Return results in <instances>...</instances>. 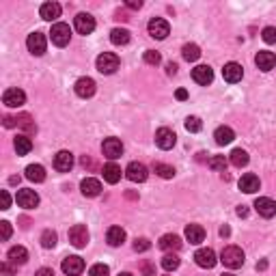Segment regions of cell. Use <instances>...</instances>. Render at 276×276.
<instances>
[{
    "mask_svg": "<svg viewBox=\"0 0 276 276\" xmlns=\"http://www.w3.org/2000/svg\"><path fill=\"white\" fill-rule=\"evenodd\" d=\"M220 261L231 270H237V267L244 265V250L237 248V246H227L220 255Z\"/></svg>",
    "mask_w": 276,
    "mask_h": 276,
    "instance_id": "6da1fadb",
    "label": "cell"
},
{
    "mask_svg": "<svg viewBox=\"0 0 276 276\" xmlns=\"http://www.w3.org/2000/svg\"><path fill=\"white\" fill-rule=\"evenodd\" d=\"M117 69H119V56H117V54L104 52V54L97 56V71H99V74L110 76V74H114Z\"/></svg>",
    "mask_w": 276,
    "mask_h": 276,
    "instance_id": "7a4b0ae2",
    "label": "cell"
},
{
    "mask_svg": "<svg viewBox=\"0 0 276 276\" xmlns=\"http://www.w3.org/2000/svg\"><path fill=\"white\" fill-rule=\"evenodd\" d=\"M50 39H52L54 46L65 48V46L69 43V39H71V31H69V26H67V24H63V22L54 24V26H52V31H50Z\"/></svg>",
    "mask_w": 276,
    "mask_h": 276,
    "instance_id": "3957f363",
    "label": "cell"
},
{
    "mask_svg": "<svg viewBox=\"0 0 276 276\" xmlns=\"http://www.w3.org/2000/svg\"><path fill=\"white\" fill-rule=\"evenodd\" d=\"M24 127L28 134L37 132V125L33 123L31 114H18V117H5V127Z\"/></svg>",
    "mask_w": 276,
    "mask_h": 276,
    "instance_id": "277c9868",
    "label": "cell"
},
{
    "mask_svg": "<svg viewBox=\"0 0 276 276\" xmlns=\"http://www.w3.org/2000/svg\"><path fill=\"white\" fill-rule=\"evenodd\" d=\"M26 46H28V50H31V54H35V56H43L46 54V35L43 33H31L28 35V39H26Z\"/></svg>",
    "mask_w": 276,
    "mask_h": 276,
    "instance_id": "5b68a950",
    "label": "cell"
},
{
    "mask_svg": "<svg viewBox=\"0 0 276 276\" xmlns=\"http://www.w3.org/2000/svg\"><path fill=\"white\" fill-rule=\"evenodd\" d=\"M69 242L76 246V248H84L89 244V229L84 224H74L69 229Z\"/></svg>",
    "mask_w": 276,
    "mask_h": 276,
    "instance_id": "8992f818",
    "label": "cell"
},
{
    "mask_svg": "<svg viewBox=\"0 0 276 276\" xmlns=\"http://www.w3.org/2000/svg\"><path fill=\"white\" fill-rule=\"evenodd\" d=\"M125 175L129 181H134V184H143V181L149 177V171H147V166L141 162H129L125 169Z\"/></svg>",
    "mask_w": 276,
    "mask_h": 276,
    "instance_id": "52a82bcc",
    "label": "cell"
},
{
    "mask_svg": "<svg viewBox=\"0 0 276 276\" xmlns=\"http://www.w3.org/2000/svg\"><path fill=\"white\" fill-rule=\"evenodd\" d=\"M149 35L154 39H166L169 37V33H171V26H169V22L162 20V18H154L149 22Z\"/></svg>",
    "mask_w": 276,
    "mask_h": 276,
    "instance_id": "ba28073f",
    "label": "cell"
},
{
    "mask_svg": "<svg viewBox=\"0 0 276 276\" xmlns=\"http://www.w3.org/2000/svg\"><path fill=\"white\" fill-rule=\"evenodd\" d=\"M175 143H177V136H175V132L173 129H169V127H160L158 132H156V145L160 149H173L175 147Z\"/></svg>",
    "mask_w": 276,
    "mask_h": 276,
    "instance_id": "9c48e42d",
    "label": "cell"
},
{
    "mask_svg": "<svg viewBox=\"0 0 276 276\" xmlns=\"http://www.w3.org/2000/svg\"><path fill=\"white\" fill-rule=\"evenodd\" d=\"M74 26L80 35H91L95 31V18L89 16V13H78L74 20Z\"/></svg>",
    "mask_w": 276,
    "mask_h": 276,
    "instance_id": "30bf717a",
    "label": "cell"
},
{
    "mask_svg": "<svg viewBox=\"0 0 276 276\" xmlns=\"http://www.w3.org/2000/svg\"><path fill=\"white\" fill-rule=\"evenodd\" d=\"M194 261H197L199 267H205V270H212V267L216 265V252L212 248H199L197 252H194Z\"/></svg>",
    "mask_w": 276,
    "mask_h": 276,
    "instance_id": "8fae6325",
    "label": "cell"
},
{
    "mask_svg": "<svg viewBox=\"0 0 276 276\" xmlns=\"http://www.w3.org/2000/svg\"><path fill=\"white\" fill-rule=\"evenodd\" d=\"M24 101H26V93L22 89H7L3 95V104L9 108H20L24 106Z\"/></svg>",
    "mask_w": 276,
    "mask_h": 276,
    "instance_id": "7c38bea8",
    "label": "cell"
},
{
    "mask_svg": "<svg viewBox=\"0 0 276 276\" xmlns=\"http://www.w3.org/2000/svg\"><path fill=\"white\" fill-rule=\"evenodd\" d=\"M101 151H104L106 158L117 160V158H121V154H123V143L119 141V138H106L104 145H101Z\"/></svg>",
    "mask_w": 276,
    "mask_h": 276,
    "instance_id": "4fadbf2b",
    "label": "cell"
},
{
    "mask_svg": "<svg viewBox=\"0 0 276 276\" xmlns=\"http://www.w3.org/2000/svg\"><path fill=\"white\" fill-rule=\"evenodd\" d=\"M74 89H76L78 97H82V99L93 97V95H95V80H93V78H80Z\"/></svg>",
    "mask_w": 276,
    "mask_h": 276,
    "instance_id": "5bb4252c",
    "label": "cell"
},
{
    "mask_svg": "<svg viewBox=\"0 0 276 276\" xmlns=\"http://www.w3.org/2000/svg\"><path fill=\"white\" fill-rule=\"evenodd\" d=\"M18 205L20 207H24V209H33V207H37L39 205V194L35 192V190H20L18 192Z\"/></svg>",
    "mask_w": 276,
    "mask_h": 276,
    "instance_id": "9a60e30c",
    "label": "cell"
},
{
    "mask_svg": "<svg viewBox=\"0 0 276 276\" xmlns=\"http://www.w3.org/2000/svg\"><path fill=\"white\" fill-rule=\"evenodd\" d=\"M82 270H84V261L78 255H71L67 259H63V272L67 276H78V274H82Z\"/></svg>",
    "mask_w": 276,
    "mask_h": 276,
    "instance_id": "2e32d148",
    "label": "cell"
},
{
    "mask_svg": "<svg viewBox=\"0 0 276 276\" xmlns=\"http://www.w3.org/2000/svg\"><path fill=\"white\" fill-rule=\"evenodd\" d=\"M242 76H244V69H242V65H239V63H227V65H224L222 78L227 80V82L235 84V82H239V80H242Z\"/></svg>",
    "mask_w": 276,
    "mask_h": 276,
    "instance_id": "e0dca14e",
    "label": "cell"
},
{
    "mask_svg": "<svg viewBox=\"0 0 276 276\" xmlns=\"http://www.w3.org/2000/svg\"><path fill=\"white\" fill-rule=\"evenodd\" d=\"M192 78L197 84H212L214 80V69L209 65H199V67L192 69Z\"/></svg>",
    "mask_w": 276,
    "mask_h": 276,
    "instance_id": "ac0fdd59",
    "label": "cell"
},
{
    "mask_svg": "<svg viewBox=\"0 0 276 276\" xmlns=\"http://www.w3.org/2000/svg\"><path fill=\"white\" fill-rule=\"evenodd\" d=\"M255 209L259 212V216H263V218L276 216V203L272 199H267V197H259L255 201Z\"/></svg>",
    "mask_w": 276,
    "mask_h": 276,
    "instance_id": "d6986e66",
    "label": "cell"
},
{
    "mask_svg": "<svg viewBox=\"0 0 276 276\" xmlns=\"http://www.w3.org/2000/svg\"><path fill=\"white\" fill-rule=\"evenodd\" d=\"M261 186V181L257 175H252V173H246V175H242V179H239V190L246 192V194H252L257 192Z\"/></svg>",
    "mask_w": 276,
    "mask_h": 276,
    "instance_id": "ffe728a7",
    "label": "cell"
},
{
    "mask_svg": "<svg viewBox=\"0 0 276 276\" xmlns=\"http://www.w3.org/2000/svg\"><path fill=\"white\" fill-rule=\"evenodd\" d=\"M71 166H74V156H71L69 151H59V154L54 156V169L56 171L67 173V171H71Z\"/></svg>",
    "mask_w": 276,
    "mask_h": 276,
    "instance_id": "44dd1931",
    "label": "cell"
},
{
    "mask_svg": "<svg viewBox=\"0 0 276 276\" xmlns=\"http://www.w3.org/2000/svg\"><path fill=\"white\" fill-rule=\"evenodd\" d=\"M39 16L43 20H48V22L59 20L61 18V5L59 3H43L41 9H39Z\"/></svg>",
    "mask_w": 276,
    "mask_h": 276,
    "instance_id": "7402d4cb",
    "label": "cell"
},
{
    "mask_svg": "<svg viewBox=\"0 0 276 276\" xmlns=\"http://www.w3.org/2000/svg\"><path fill=\"white\" fill-rule=\"evenodd\" d=\"M80 190H82L84 197H97L101 192V184L93 177H86V179H82V184H80Z\"/></svg>",
    "mask_w": 276,
    "mask_h": 276,
    "instance_id": "603a6c76",
    "label": "cell"
},
{
    "mask_svg": "<svg viewBox=\"0 0 276 276\" xmlns=\"http://www.w3.org/2000/svg\"><path fill=\"white\" fill-rule=\"evenodd\" d=\"M186 239L190 244H201L205 239V229L201 224H188L186 227Z\"/></svg>",
    "mask_w": 276,
    "mask_h": 276,
    "instance_id": "cb8c5ba5",
    "label": "cell"
},
{
    "mask_svg": "<svg viewBox=\"0 0 276 276\" xmlns=\"http://www.w3.org/2000/svg\"><path fill=\"white\" fill-rule=\"evenodd\" d=\"M214 138H216V145H220V147H224V145H229V143H233V138H235V132L231 127L227 125H220L214 132Z\"/></svg>",
    "mask_w": 276,
    "mask_h": 276,
    "instance_id": "d4e9b609",
    "label": "cell"
},
{
    "mask_svg": "<svg viewBox=\"0 0 276 276\" xmlns=\"http://www.w3.org/2000/svg\"><path fill=\"white\" fill-rule=\"evenodd\" d=\"M158 246H160V248H162V250H179V248H181V239H179V235L166 233V235L160 237Z\"/></svg>",
    "mask_w": 276,
    "mask_h": 276,
    "instance_id": "484cf974",
    "label": "cell"
},
{
    "mask_svg": "<svg viewBox=\"0 0 276 276\" xmlns=\"http://www.w3.org/2000/svg\"><path fill=\"white\" fill-rule=\"evenodd\" d=\"M255 63H257V67H259L261 71H270L274 65H276V56H274L272 52H259V54L255 56Z\"/></svg>",
    "mask_w": 276,
    "mask_h": 276,
    "instance_id": "4316f807",
    "label": "cell"
},
{
    "mask_svg": "<svg viewBox=\"0 0 276 276\" xmlns=\"http://www.w3.org/2000/svg\"><path fill=\"white\" fill-rule=\"evenodd\" d=\"M9 261L13 265H24L28 261V250L24 248V246H13V248L9 250Z\"/></svg>",
    "mask_w": 276,
    "mask_h": 276,
    "instance_id": "83f0119b",
    "label": "cell"
},
{
    "mask_svg": "<svg viewBox=\"0 0 276 276\" xmlns=\"http://www.w3.org/2000/svg\"><path fill=\"white\" fill-rule=\"evenodd\" d=\"M26 179L35 181V184H41V181H46V169H43L41 164L26 166Z\"/></svg>",
    "mask_w": 276,
    "mask_h": 276,
    "instance_id": "f1b7e54d",
    "label": "cell"
},
{
    "mask_svg": "<svg viewBox=\"0 0 276 276\" xmlns=\"http://www.w3.org/2000/svg\"><path fill=\"white\" fill-rule=\"evenodd\" d=\"M101 173H104V179L108 181V184H117V181L121 179V166H117L114 162H108Z\"/></svg>",
    "mask_w": 276,
    "mask_h": 276,
    "instance_id": "f546056e",
    "label": "cell"
},
{
    "mask_svg": "<svg viewBox=\"0 0 276 276\" xmlns=\"http://www.w3.org/2000/svg\"><path fill=\"white\" fill-rule=\"evenodd\" d=\"M106 239L110 246H121L123 242H125V231H123L121 227H110L106 233Z\"/></svg>",
    "mask_w": 276,
    "mask_h": 276,
    "instance_id": "4dcf8cb0",
    "label": "cell"
},
{
    "mask_svg": "<svg viewBox=\"0 0 276 276\" xmlns=\"http://www.w3.org/2000/svg\"><path fill=\"white\" fill-rule=\"evenodd\" d=\"M229 162L235 166V169H242V166L248 164V154H246L244 149H233L229 156Z\"/></svg>",
    "mask_w": 276,
    "mask_h": 276,
    "instance_id": "1f68e13d",
    "label": "cell"
},
{
    "mask_svg": "<svg viewBox=\"0 0 276 276\" xmlns=\"http://www.w3.org/2000/svg\"><path fill=\"white\" fill-rule=\"evenodd\" d=\"M33 149V141L28 138L26 134H20L16 138V151H18V156H26L28 151Z\"/></svg>",
    "mask_w": 276,
    "mask_h": 276,
    "instance_id": "d6a6232c",
    "label": "cell"
},
{
    "mask_svg": "<svg viewBox=\"0 0 276 276\" xmlns=\"http://www.w3.org/2000/svg\"><path fill=\"white\" fill-rule=\"evenodd\" d=\"M110 41L114 46H125V43H129V31H125V28H114L110 33Z\"/></svg>",
    "mask_w": 276,
    "mask_h": 276,
    "instance_id": "836d02e7",
    "label": "cell"
},
{
    "mask_svg": "<svg viewBox=\"0 0 276 276\" xmlns=\"http://www.w3.org/2000/svg\"><path fill=\"white\" fill-rule=\"evenodd\" d=\"M181 52H184V59H186L188 63H194V61H199V56H201V50H199V46H197V43H186Z\"/></svg>",
    "mask_w": 276,
    "mask_h": 276,
    "instance_id": "e575fe53",
    "label": "cell"
},
{
    "mask_svg": "<svg viewBox=\"0 0 276 276\" xmlns=\"http://www.w3.org/2000/svg\"><path fill=\"white\" fill-rule=\"evenodd\" d=\"M207 166H209V169H212V171L227 173V158H224V156H214V158H209Z\"/></svg>",
    "mask_w": 276,
    "mask_h": 276,
    "instance_id": "d590c367",
    "label": "cell"
},
{
    "mask_svg": "<svg viewBox=\"0 0 276 276\" xmlns=\"http://www.w3.org/2000/svg\"><path fill=\"white\" fill-rule=\"evenodd\" d=\"M179 263H181V261H179V257H177V255H173V252H169V255H164V257H162V267H164L166 272H173V270H177V267H179Z\"/></svg>",
    "mask_w": 276,
    "mask_h": 276,
    "instance_id": "8d00e7d4",
    "label": "cell"
},
{
    "mask_svg": "<svg viewBox=\"0 0 276 276\" xmlns=\"http://www.w3.org/2000/svg\"><path fill=\"white\" fill-rule=\"evenodd\" d=\"M154 171H156L162 179H173V177H175V169H173V166H169V164L156 162V164H154Z\"/></svg>",
    "mask_w": 276,
    "mask_h": 276,
    "instance_id": "74e56055",
    "label": "cell"
},
{
    "mask_svg": "<svg viewBox=\"0 0 276 276\" xmlns=\"http://www.w3.org/2000/svg\"><path fill=\"white\" fill-rule=\"evenodd\" d=\"M56 239H59V237H56L54 231H52V229H46V231L41 233V246H43V248H54V246H56Z\"/></svg>",
    "mask_w": 276,
    "mask_h": 276,
    "instance_id": "f35d334b",
    "label": "cell"
},
{
    "mask_svg": "<svg viewBox=\"0 0 276 276\" xmlns=\"http://www.w3.org/2000/svg\"><path fill=\"white\" fill-rule=\"evenodd\" d=\"M184 125H186L188 132H192V134H194V132H201L203 123H201V119H199V117H188Z\"/></svg>",
    "mask_w": 276,
    "mask_h": 276,
    "instance_id": "ab89813d",
    "label": "cell"
},
{
    "mask_svg": "<svg viewBox=\"0 0 276 276\" xmlns=\"http://www.w3.org/2000/svg\"><path fill=\"white\" fill-rule=\"evenodd\" d=\"M145 63L147 65H160L162 63V56H160V52H156V50H147V52H145Z\"/></svg>",
    "mask_w": 276,
    "mask_h": 276,
    "instance_id": "60d3db41",
    "label": "cell"
},
{
    "mask_svg": "<svg viewBox=\"0 0 276 276\" xmlns=\"http://www.w3.org/2000/svg\"><path fill=\"white\" fill-rule=\"evenodd\" d=\"M151 248V242L147 237H136L134 239V250L136 252H145V250H149Z\"/></svg>",
    "mask_w": 276,
    "mask_h": 276,
    "instance_id": "b9f144b4",
    "label": "cell"
},
{
    "mask_svg": "<svg viewBox=\"0 0 276 276\" xmlns=\"http://www.w3.org/2000/svg\"><path fill=\"white\" fill-rule=\"evenodd\" d=\"M110 274V270H108V265H104V263H95L89 270V276H108Z\"/></svg>",
    "mask_w": 276,
    "mask_h": 276,
    "instance_id": "7bdbcfd3",
    "label": "cell"
},
{
    "mask_svg": "<svg viewBox=\"0 0 276 276\" xmlns=\"http://www.w3.org/2000/svg\"><path fill=\"white\" fill-rule=\"evenodd\" d=\"M261 37H263V41H265V43H276V28H274V26H267V28H263Z\"/></svg>",
    "mask_w": 276,
    "mask_h": 276,
    "instance_id": "ee69618b",
    "label": "cell"
},
{
    "mask_svg": "<svg viewBox=\"0 0 276 276\" xmlns=\"http://www.w3.org/2000/svg\"><path fill=\"white\" fill-rule=\"evenodd\" d=\"M0 237H3V242H7L11 237V222H7V220L0 222Z\"/></svg>",
    "mask_w": 276,
    "mask_h": 276,
    "instance_id": "f6af8a7d",
    "label": "cell"
},
{
    "mask_svg": "<svg viewBox=\"0 0 276 276\" xmlns=\"http://www.w3.org/2000/svg\"><path fill=\"white\" fill-rule=\"evenodd\" d=\"M9 205H11V197L7 190H3L0 192V209H9Z\"/></svg>",
    "mask_w": 276,
    "mask_h": 276,
    "instance_id": "bcb514c9",
    "label": "cell"
},
{
    "mask_svg": "<svg viewBox=\"0 0 276 276\" xmlns=\"http://www.w3.org/2000/svg\"><path fill=\"white\" fill-rule=\"evenodd\" d=\"M141 270H143L145 276H156V267L151 265L149 261H143V263H141Z\"/></svg>",
    "mask_w": 276,
    "mask_h": 276,
    "instance_id": "7dc6e473",
    "label": "cell"
},
{
    "mask_svg": "<svg viewBox=\"0 0 276 276\" xmlns=\"http://www.w3.org/2000/svg\"><path fill=\"white\" fill-rule=\"evenodd\" d=\"M35 276H54V270H50V267H41V270H37Z\"/></svg>",
    "mask_w": 276,
    "mask_h": 276,
    "instance_id": "c3c4849f",
    "label": "cell"
},
{
    "mask_svg": "<svg viewBox=\"0 0 276 276\" xmlns=\"http://www.w3.org/2000/svg\"><path fill=\"white\" fill-rule=\"evenodd\" d=\"M166 74H169V76H175V74H177V65H175V63H169V65H166Z\"/></svg>",
    "mask_w": 276,
    "mask_h": 276,
    "instance_id": "681fc988",
    "label": "cell"
},
{
    "mask_svg": "<svg viewBox=\"0 0 276 276\" xmlns=\"http://www.w3.org/2000/svg\"><path fill=\"white\" fill-rule=\"evenodd\" d=\"M127 7H129V9H141V7H143V3H141V0H129V3H127Z\"/></svg>",
    "mask_w": 276,
    "mask_h": 276,
    "instance_id": "f907efd6",
    "label": "cell"
},
{
    "mask_svg": "<svg viewBox=\"0 0 276 276\" xmlns=\"http://www.w3.org/2000/svg\"><path fill=\"white\" fill-rule=\"evenodd\" d=\"M237 216L246 218V216H248V207H246V205H239V207H237Z\"/></svg>",
    "mask_w": 276,
    "mask_h": 276,
    "instance_id": "816d5d0a",
    "label": "cell"
},
{
    "mask_svg": "<svg viewBox=\"0 0 276 276\" xmlns=\"http://www.w3.org/2000/svg\"><path fill=\"white\" fill-rule=\"evenodd\" d=\"M0 270H3V272H5V274H11V272H13V270H16V267H11V265H9V263H3V265H0Z\"/></svg>",
    "mask_w": 276,
    "mask_h": 276,
    "instance_id": "f5cc1de1",
    "label": "cell"
},
{
    "mask_svg": "<svg viewBox=\"0 0 276 276\" xmlns=\"http://www.w3.org/2000/svg\"><path fill=\"white\" fill-rule=\"evenodd\" d=\"M177 99H181V101L188 99V91H186V89H179V91H177Z\"/></svg>",
    "mask_w": 276,
    "mask_h": 276,
    "instance_id": "db71d44e",
    "label": "cell"
},
{
    "mask_svg": "<svg viewBox=\"0 0 276 276\" xmlns=\"http://www.w3.org/2000/svg\"><path fill=\"white\" fill-rule=\"evenodd\" d=\"M265 267H267V261H259L257 263V270H265Z\"/></svg>",
    "mask_w": 276,
    "mask_h": 276,
    "instance_id": "11a10c76",
    "label": "cell"
},
{
    "mask_svg": "<svg viewBox=\"0 0 276 276\" xmlns=\"http://www.w3.org/2000/svg\"><path fill=\"white\" fill-rule=\"evenodd\" d=\"M229 233H231V231H229V227H222V229H220V235H222V237H227Z\"/></svg>",
    "mask_w": 276,
    "mask_h": 276,
    "instance_id": "9f6ffc18",
    "label": "cell"
},
{
    "mask_svg": "<svg viewBox=\"0 0 276 276\" xmlns=\"http://www.w3.org/2000/svg\"><path fill=\"white\" fill-rule=\"evenodd\" d=\"M119 276H132V274H129V272H121Z\"/></svg>",
    "mask_w": 276,
    "mask_h": 276,
    "instance_id": "6f0895ef",
    "label": "cell"
},
{
    "mask_svg": "<svg viewBox=\"0 0 276 276\" xmlns=\"http://www.w3.org/2000/svg\"><path fill=\"white\" fill-rule=\"evenodd\" d=\"M222 276H235V274H229V272H227V274H222Z\"/></svg>",
    "mask_w": 276,
    "mask_h": 276,
    "instance_id": "680465c9",
    "label": "cell"
}]
</instances>
